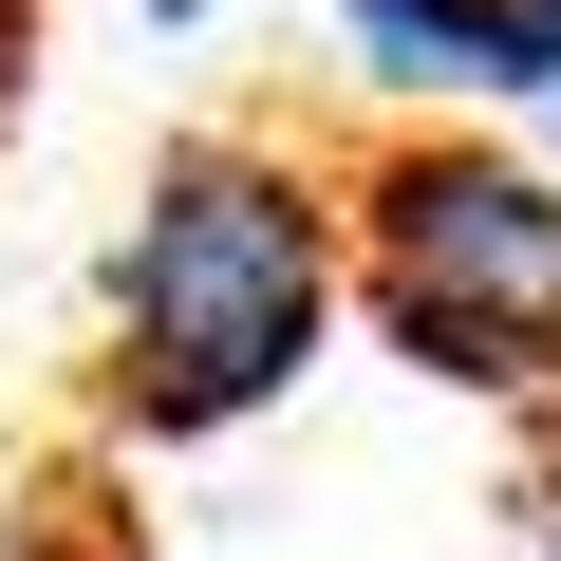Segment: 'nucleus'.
Listing matches in <instances>:
<instances>
[{
    "label": "nucleus",
    "instance_id": "f257e3e1",
    "mask_svg": "<svg viewBox=\"0 0 561 561\" xmlns=\"http://www.w3.org/2000/svg\"><path fill=\"white\" fill-rule=\"evenodd\" d=\"M319 319H337V206L243 131L150 150L131 243H113V393L150 431H225L262 393H300Z\"/></svg>",
    "mask_w": 561,
    "mask_h": 561
},
{
    "label": "nucleus",
    "instance_id": "f03ea898",
    "mask_svg": "<svg viewBox=\"0 0 561 561\" xmlns=\"http://www.w3.org/2000/svg\"><path fill=\"white\" fill-rule=\"evenodd\" d=\"M356 262H375L393 356H431V375H561V187L542 169L431 131V150L375 169Z\"/></svg>",
    "mask_w": 561,
    "mask_h": 561
},
{
    "label": "nucleus",
    "instance_id": "7ed1b4c3",
    "mask_svg": "<svg viewBox=\"0 0 561 561\" xmlns=\"http://www.w3.org/2000/svg\"><path fill=\"white\" fill-rule=\"evenodd\" d=\"M337 38L393 94H561V0H337Z\"/></svg>",
    "mask_w": 561,
    "mask_h": 561
},
{
    "label": "nucleus",
    "instance_id": "20e7f679",
    "mask_svg": "<svg viewBox=\"0 0 561 561\" xmlns=\"http://www.w3.org/2000/svg\"><path fill=\"white\" fill-rule=\"evenodd\" d=\"M150 20H225V0H150Z\"/></svg>",
    "mask_w": 561,
    "mask_h": 561
}]
</instances>
